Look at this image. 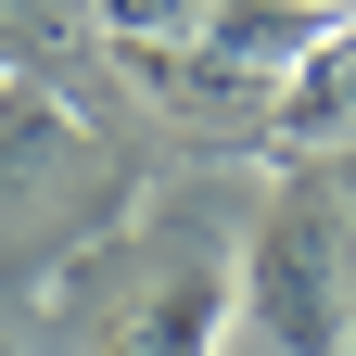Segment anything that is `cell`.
Instances as JSON below:
<instances>
[{"label":"cell","instance_id":"obj_1","mask_svg":"<svg viewBox=\"0 0 356 356\" xmlns=\"http://www.w3.org/2000/svg\"><path fill=\"white\" fill-rule=\"evenodd\" d=\"M229 305L280 356H356V216H343L331 178H280V204L254 216V254H242Z\"/></svg>","mask_w":356,"mask_h":356},{"label":"cell","instance_id":"obj_2","mask_svg":"<svg viewBox=\"0 0 356 356\" xmlns=\"http://www.w3.org/2000/svg\"><path fill=\"white\" fill-rule=\"evenodd\" d=\"M331 26H343L331 0H204V26L153 64V89H204V102L216 89H280Z\"/></svg>","mask_w":356,"mask_h":356},{"label":"cell","instance_id":"obj_3","mask_svg":"<svg viewBox=\"0 0 356 356\" xmlns=\"http://www.w3.org/2000/svg\"><path fill=\"white\" fill-rule=\"evenodd\" d=\"M267 140L280 153H318V140H356V13L305 51L280 89H267Z\"/></svg>","mask_w":356,"mask_h":356},{"label":"cell","instance_id":"obj_4","mask_svg":"<svg viewBox=\"0 0 356 356\" xmlns=\"http://www.w3.org/2000/svg\"><path fill=\"white\" fill-rule=\"evenodd\" d=\"M216 343H229V280H153L102 356H216Z\"/></svg>","mask_w":356,"mask_h":356},{"label":"cell","instance_id":"obj_5","mask_svg":"<svg viewBox=\"0 0 356 356\" xmlns=\"http://www.w3.org/2000/svg\"><path fill=\"white\" fill-rule=\"evenodd\" d=\"M89 13H102V38H115V51H140V64H165L178 38L204 26V0H89Z\"/></svg>","mask_w":356,"mask_h":356},{"label":"cell","instance_id":"obj_6","mask_svg":"<svg viewBox=\"0 0 356 356\" xmlns=\"http://www.w3.org/2000/svg\"><path fill=\"white\" fill-rule=\"evenodd\" d=\"M0 356H26V343H13V331H0Z\"/></svg>","mask_w":356,"mask_h":356}]
</instances>
